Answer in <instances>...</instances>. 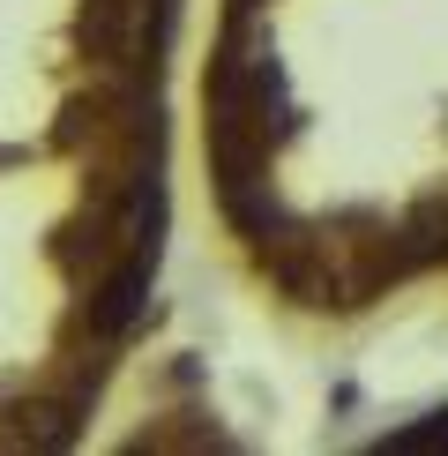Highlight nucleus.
Returning a JSON list of instances; mask_svg holds the SVG:
<instances>
[{
  "instance_id": "nucleus-1",
  "label": "nucleus",
  "mask_w": 448,
  "mask_h": 456,
  "mask_svg": "<svg viewBox=\"0 0 448 456\" xmlns=\"http://www.w3.org/2000/svg\"><path fill=\"white\" fill-rule=\"evenodd\" d=\"M149 270H157V247H127L112 270L90 284V337L98 345H112V337H127L135 330V314H142V292H149Z\"/></svg>"
},
{
  "instance_id": "nucleus-2",
  "label": "nucleus",
  "mask_w": 448,
  "mask_h": 456,
  "mask_svg": "<svg viewBox=\"0 0 448 456\" xmlns=\"http://www.w3.org/2000/svg\"><path fill=\"white\" fill-rule=\"evenodd\" d=\"M75 411H83V396H37V404L15 411L8 449H68L75 442Z\"/></svg>"
},
{
  "instance_id": "nucleus-3",
  "label": "nucleus",
  "mask_w": 448,
  "mask_h": 456,
  "mask_svg": "<svg viewBox=\"0 0 448 456\" xmlns=\"http://www.w3.org/2000/svg\"><path fill=\"white\" fill-rule=\"evenodd\" d=\"M404 247L419 255V270L426 262H448V202H419L411 224H404Z\"/></svg>"
},
{
  "instance_id": "nucleus-4",
  "label": "nucleus",
  "mask_w": 448,
  "mask_h": 456,
  "mask_svg": "<svg viewBox=\"0 0 448 456\" xmlns=\"http://www.w3.org/2000/svg\"><path fill=\"white\" fill-rule=\"evenodd\" d=\"M381 449H448V411H434L426 427H396Z\"/></svg>"
}]
</instances>
